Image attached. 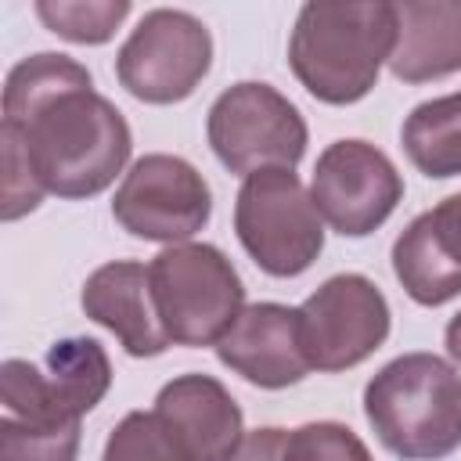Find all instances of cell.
<instances>
[{
	"instance_id": "cell-21",
	"label": "cell",
	"mask_w": 461,
	"mask_h": 461,
	"mask_svg": "<svg viewBox=\"0 0 461 461\" xmlns=\"http://www.w3.org/2000/svg\"><path fill=\"white\" fill-rule=\"evenodd\" d=\"M285 461H375V454L342 421H306L288 432Z\"/></svg>"
},
{
	"instance_id": "cell-4",
	"label": "cell",
	"mask_w": 461,
	"mask_h": 461,
	"mask_svg": "<svg viewBox=\"0 0 461 461\" xmlns=\"http://www.w3.org/2000/svg\"><path fill=\"white\" fill-rule=\"evenodd\" d=\"M148 285L173 346H216L245 310L234 263L209 241L166 245L148 263Z\"/></svg>"
},
{
	"instance_id": "cell-9",
	"label": "cell",
	"mask_w": 461,
	"mask_h": 461,
	"mask_svg": "<svg viewBox=\"0 0 461 461\" xmlns=\"http://www.w3.org/2000/svg\"><path fill=\"white\" fill-rule=\"evenodd\" d=\"M393 328L382 288L364 274H335L299 306V335L310 367L335 375L364 364Z\"/></svg>"
},
{
	"instance_id": "cell-24",
	"label": "cell",
	"mask_w": 461,
	"mask_h": 461,
	"mask_svg": "<svg viewBox=\"0 0 461 461\" xmlns=\"http://www.w3.org/2000/svg\"><path fill=\"white\" fill-rule=\"evenodd\" d=\"M443 346H447V353H450V360L454 364H461V310L447 321V331H443Z\"/></svg>"
},
{
	"instance_id": "cell-16",
	"label": "cell",
	"mask_w": 461,
	"mask_h": 461,
	"mask_svg": "<svg viewBox=\"0 0 461 461\" xmlns=\"http://www.w3.org/2000/svg\"><path fill=\"white\" fill-rule=\"evenodd\" d=\"M43 378H47V396L54 411L65 421H79L104 400L112 385V360L97 339L68 335L47 349Z\"/></svg>"
},
{
	"instance_id": "cell-19",
	"label": "cell",
	"mask_w": 461,
	"mask_h": 461,
	"mask_svg": "<svg viewBox=\"0 0 461 461\" xmlns=\"http://www.w3.org/2000/svg\"><path fill=\"white\" fill-rule=\"evenodd\" d=\"M36 18L68 43H108L130 14V0H36Z\"/></svg>"
},
{
	"instance_id": "cell-15",
	"label": "cell",
	"mask_w": 461,
	"mask_h": 461,
	"mask_svg": "<svg viewBox=\"0 0 461 461\" xmlns=\"http://www.w3.org/2000/svg\"><path fill=\"white\" fill-rule=\"evenodd\" d=\"M396 11V43L389 72L403 83H432L461 72V4L403 0Z\"/></svg>"
},
{
	"instance_id": "cell-5",
	"label": "cell",
	"mask_w": 461,
	"mask_h": 461,
	"mask_svg": "<svg viewBox=\"0 0 461 461\" xmlns=\"http://www.w3.org/2000/svg\"><path fill=\"white\" fill-rule=\"evenodd\" d=\"M234 234L270 277H299L324 252V220L295 169H259L241 180Z\"/></svg>"
},
{
	"instance_id": "cell-12",
	"label": "cell",
	"mask_w": 461,
	"mask_h": 461,
	"mask_svg": "<svg viewBox=\"0 0 461 461\" xmlns=\"http://www.w3.org/2000/svg\"><path fill=\"white\" fill-rule=\"evenodd\" d=\"M393 274L418 306H443L461 295V191L400 230Z\"/></svg>"
},
{
	"instance_id": "cell-8",
	"label": "cell",
	"mask_w": 461,
	"mask_h": 461,
	"mask_svg": "<svg viewBox=\"0 0 461 461\" xmlns=\"http://www.w3.org/2000/svg\"><path fill=\"white\" fill-rule=\"evenodd\" d=\"M112 216L133 238L184 245L209 223L212 191L187 158L148 151L133 158L122 184L115 187Z\"/></svg>"
},
{
	"instance_id": "cell-10",
	"label": "cell",
	"mask_w": 461,
	"mask_h": 461,
	"mask_svg": "<svg viewBox=\"0 0 461 461\" xmlns=\"http://www.w3.org/2000/svg\"><path fill=\"white\" fill-rule=\"evenodd\" d=\"M310 198L335 234L367 238L403 202V176L371 140L342 137L317 155Z\"/></svg>"
},
{
	"instance_id": "cell-20",
	"label": "cell",
	"mask_w": 461,
	"mask_h": 461,
	"mask_svg": "<svg viewBox=\"0 0 461 461\" xmlns=\"http://www.w3.org/2000/svg\"><path fill=\"white\" fill-rule=\"evenodd\" d=\"M79 439V421L47 429L18 421L11 414L0 418V461H76Z\"/></svg>"
},
{
	"instance_id": "cell-3",
	"label": "cell",
	"mask_w": 461,
	"mask_h": 461,
	"mask_svg": "<svg viewBox=\"0 0 461 461\" xmlns=\"http://www.w3.org/2000/svg\"><path fill=\"white\" fill-rule=\"evenodd\" d=\"M364 418L400 461H443L461 447V371L436 353H403L364 385Z\"/></svg>"
},
{
	"instance_id": "cell-2",
	"label": "cell",
	"mask_w": 461,
	"mask_h": 461,
	"mask_svg": "<svg viewBox=\"0 0 461 461\" xmlns=\"http://www.w3.org/2000/svg\"><path fill=\"white\" fill-rule=\"evenodd\" d=\"M393 43V4H303L288 36V65L310 97L324 104H357L375 90Z\"/></svg>"
},
{
	"instance_id": "cell-11",
	"label": "cell",
	"mask_w": 461,
	"mask_h": 461,
	"mask_svg": "<svg viewBox=\"0 0 461 461\" xmlns=\"http://www.w3.org/2000/svg\"><path fill=\"white\" fill-rule=\"evenodd\" d=\"M216 357L259 389H288L313 371L303 353L299 306L285 303L245 306L230 331L216 342Z\"/></svg>"
},
{
	"instance_id": "cell-23",
	"label": "cell",
	"mask_w": 461,
	"mask_h": 461,
	"mask_svg": "<svg viewBox=\"0 0 461 461\" xmlns=\"http://www.w3.org/2000/svg\"><path fill=\"white\" fill-rule=\"evenodd\" d=\"M285 443H288V429L263 425V429L245 432V439L230 461H285Z\"/></svg>"
},
{
	"instance_id": "cell-17",
	"label": "cell",
	"mask_w": 461,
	"mask_h": 461,
	"mask_svg": "<svg viewBox=\"0 0 461 461\" xmlns=\"http://www.w3.org/2000/svg\"><path fill=\"white\" fill-rule=\"evenodd\" d=\"M400 144L429 180L461 176V90L414 104L400 126Z\"/></svg>"
},
{
	"instance_id": "cell-14",
	"label": "cell",
	"mask_w": 461,
	"mask_h": 461,
	"mask_svg": "<svg viewBox=\"0 0 461 461\" xmlns=\"http://www.w3.org/2000/svg\"><path fill=\"white\" fill-rule=\"evenodd\" d=\"M155 411L180 432L194 461H230L245 439L241 407L212 375H176L158 389Z\"/></svg>"
},
{
	"instance_id": "cell-18",
	"label": "cell",
	"mask_w": 461,
	"mask_h": 461,
	"mask_svg": "<svg viewBox=\"0 0 461 461\" xmlns=\"http://www.w3.org/2000/svg\"><path fill=\"white\" fill-rule=\"evenodd\" d=\"M101 461H194L180 432L151 407V411H130L115 421V429L104 439Z\"/></svg>"
},
{
	"instance_id": "cell-22",
	"label": "cell",
	"mask_w": 461,
	"mask_h": 461,
	"mask_svg": "<svg viewBox=\"0 0 461 461\" xmlns=\"http://www.w3.org/2000/svg\"><path fill=\"white\" fill-rule=\"evenodd\" d=\"M0 144H4V205H0V216L11 223V220H22L25 212H32L47 191L29 166L22 137L4 122H0Z\"/></svg>"
},
{
	"instance_id": "cell-6",
	"label": "cell",
	"mask_w": 461,
	"mask_h": 461,
	"mask_svg": "<svg viewBox=\"0 0 461 461\" xmlns=\"http://www.w3.org/2000/svg\"><path fill=\"white\" fill-rule=\"evenodd\" d=\"M205 137L220 166L241 180L259 169H295L310 144L303 112L277 86L256 79L234 83L212 101Z\"/></svg>"
},
{
	"instance_id": "cell-7",
	"label": "cell",
	"mask_w": 461,
	"mask_h": 461,
	"mask_svg": "<svg viewBox=\"0 0 461 461\" xmlns=\"http://www.w3.org/2000/svg\"><path fill=\"white\" fill-rule=\"evenodd\" d=\"M212 68V36L180 7L148 11L115 54L119 86L144 104L187 101Z\"/></svg>"
},
{
	"instance_id": "cell-13",
	"label": "cell",
	"mask_w": 461,
	"mask_h": 461,
	"mask_svg": "<svg viewBox=\"0 0 461 461\" xmlns=\"http://www.w3.org/2000/svg\"><path fill=\"white\" fill-rule=\"evenodd\" d=\"M79 306L94 324L108 328L130 357L144 360V357H158L173 346L155 313L148 267L137 259H115V263L97 267L83 281Z\"/></svg>"
},
{
	"instance_id": "cell-1",
	"label": "cell",
	"mask_w": 461,
	"mask_h": 461,
	"mask_svg": "<svg viewBox=\"0 0 461 461\" xmlns=\"http://www.w3.org/2000/svg\"><path fill=\"white\" fill-rule=\"evenodd\" d=\"M4 126H11L47 194L94 198L115 184L133 151L126 115L94 90L86 65L40 50L4 79Z\"/></svg>"
}]
</instances>
